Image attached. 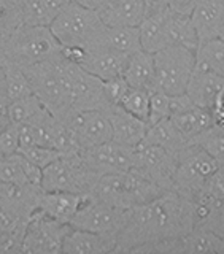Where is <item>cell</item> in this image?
I'll use <instances>...</instances> for the list:
<instances>
[{
    "label": "cell",
    "mask_w": 224,
    "mask_h": 254,
    "mask_svg": "<svg viewBox=\"0 0 224 254\" xmlns=\"http://www.w3.org/2000/svg\"><path fill=\"white\" fill-rule=\"evenodd\" d=\"M132 169L162 190H170L177 169V154L156 145H140L135 148Z\"/></svg>",
    "instance_id": "cell-11"
},
{
    "label": "cell",
    "mask_w": 224,
    "mask_h": 254,
    "mask_svg": "<svg viewBox=\"0 0 224 254\" xmlns=\"http://www.w3.org/2000/svg\"><path fill=\"white\" fill-rule=\"evenodd\" d=\"M124 218L126 210L116 208L113 205H108L89 195L81 205V208L76 211L74 219L70 221V226L95 234L116 237L123 227Z\"/></svg>",
    "instance_id": "cell-10"
},
{
    "label": "cell",
    "mask_w": 224,
    "mask_h": 254,
    "mask_svg": "<svg viewBox=\"0 0 224 254\" xmlns=\"http://www.w3.org/2000/svg\"><path fill=\"white\" fill-rule=\"evenodd\" d=\"M197 2L199 0H170L169 8L172 11H177L181 14H191Z\"/></svg>",
    "instance_id": "cell-44"
},
{
    "label": "cell",
    "mask_w": 224,
    "mask_h": 254,
    "mask_svg": "<svg viewBox=\"0 0 224 254\" xmlns=\"http://www.w3.org/2000/svg\"><path fill=\"white\" fill-rule=\"evenodd\" d=\"M72 64L62 54L53 59L22 67L30 81L32 92L50 113L62 119L72 110Z\"/></svg>",
    "instance_id": "cell-2"
},
{
    "label": "cell",
    "mask_w": 224,
    "mask_h": 254,
    "mask_svg": "<svg viewBox=\"0 0 224 254\" xmlns=\"http://www.w3.org/2000/svg\"><path fill=\"white\" fill-rule=\"evenodd\" d=\"M217 38L224 40V18H223V21L220 22V26H218V30H217Z\"/></svg>",
    "instance_id": "cell-47"
},
{
    "label": "cell",
    "mask_w": 224,
    "mask_h": 254,
    "mask_svg": "<svg viewBox=\"0 0 224 254\" xmlns=\"http://www.w3.org/2000/svg\"><path fill=\"white\" fill-rule=\"evenodd\" d=\"M119 107H123L127 113L148 123L149 92L145 89H137V87H129V91L124 94V97L119 102Z\"/></svg>",
    "instance_id": "cell-36"
},
{
    "label": "cell",
    "mask_w": 224,
    "mask_h": 254,
    "mask_svg": "<svg viewBox=\"0 0 224 254\" xmlns=\"http://www.w3.org/2000/svg\"><path fill=\"white\" fill-rule=\"evenodd\" d=\"M199 43L217 38V30L224 18V0H199L191 11Z\"/></svg>",
    "instance_id": "cell-24"
},
{
    "label": "cell",
    "mask_w": 224,
    "mask_h": 254,
    "mask_svg": "<svg viewBox=\"0 0 224 254\" xmlns=\"http://www.w3.org/2000/svg\"><path fill=\"white\" fill-rule=\"evenodd\" d=\"M50 29L62 46L89 48L99 45L107 26L97 11L70 0L56 14Z\"/></svg>",
    "instance_id": "cell-5"
},
{
    "label": "cell",
    "mask_w": 224,
    "mask_h": 254,
    "mask_svg": "<svg viewBox=\"0 0 224 254\" xmlns=\"http://www.w3.org/2000/svg\"><path fill=\"white\" fill-rule=\"evenodd\" d=\"M156 87L169 95L186 92L196 67V51L185 46H165L153 53Z\"/></svg>",
    "instance_id": "cell-7"
},
{
    "label": "cell",
    "mask_w": 224,
    "mask_h": 254,
    "mask_svg": "<svg viewBox=\"0 0 224 254\" xmlns=\"http://www.w3.org/2000/svg\"><path fill=\"white\" fill-rule=\"evenodd\" d=\"M61 121L66 123L70 127V130L74 132L79 151L94 148L111 140V126L105 111L102 110H74Z\"/></svg>",
    "instance_id": "cell-12"
},
{
    "label": "cell",
    "mask_w": 224,
    "mask_h": 254,
    "mask_svg": "<svg viewBox=\"0 0 224 254\" xmlns=\"http://www.w3.org/2000/svg\"><path fill=\"white\" fill-rule=\"evenodd\" d=\"M102 111H105L111 126V140L129 148L140 146L148 130L147 121L127 113L119 105H110Z\"/></svg>",
    "instance_id": "cell-16"
},
{
    "label": "cell",
    "mask_w": 224,
    "mask_h": 254,
    "mask_svg": "<svg viewBox=\"0 0 224 254\" xmlns=\"http://www.w3.org/2000/svg\"><path fill=\"white\" fill-rule=\"evenodd\" d=\"M127 58H129L127 54L118 53L102 45H95L84 48V54L81 62H79V67L89 71L91 75L100 78L102 81H105L108 78L123 73Z\"/></svg>",
    "instance_id": "cell-17"
},
{
    "label": "cell",
    "mask_w": 224,
    "mask_h": 254,
    "mask_svg": "<svg viewBox=\"0 0 224 254\" xmlns=\"http://www.w3.org/2000/svg\"><path fill=\"white\" fill-rule=\"evenodd\" d=\"M108 102L103 94V81L76 64H72V110H105Z\"/></svg>",
    "instance_id": "cell-14"
},
{
    "label": "cell",
    "mask_w": 224,
    "mask_h": 254,
    "mask_svg": "<svg viewBox=\"0 0 224 254\" xmlns=\"http://www.w3.org/2000/svg\"><path fill=\"white\" fill-rule=\"evenodd\" d=\"M0 65H2V70H3L5 91H6L8 102L34 94L32 92L29 78L21 65L13 64L10 61H5V59H0Z\"/></svg>",
    "instance_id": "cell-32"
},
{
    "label": "cell",
    "mask_w": 224,
    "mask_h": 254,
    "mask_svg": "<svg viewBox=\"0 0 224 254\" xmlns=\"http://www.w3.org/2000/svg\"><path fill=\"white\" fill-rule=\"evenodd\" d=\"M181 254H218L221 237L202 226H194L180 238Z\"/></svg>",
    "instance_id": "cell-28"
},
{
    "label": "cell",
    "mask_w": 224,
    "mask_h": 254,
    "mask_svg": "<svg viewBox=\"0 0 224 254\" xmlns=\"http://www.w3.org/2000/svg\"><path fill=\"white\" fill-rule=\"evenodd\" d=\"M196 68L209 70L224 78V40L212 38L199 43L196 50Z\"/></svg>",
    "instance_id": "cell-31"
},
{
    "label": "cell",
    "mask_w": 224,
    "mask_h": 254,
    "mask_svg": "<svg viewBox=\"0 0 224 254\" xmlns=\"http://www.w3.org/2000/svg\"><path fill=\"white\" fill-rule=\"evenodd\" d=\"M18 153H21L24 157H27L32 164H35L40 169H45L46 165H50L56 159H59L62 156L59 151L48 148V146H42V145H32L27 148H22Z\"/></svg>",
    "instance_id": "cell-38"
},
{
    "label": "cell",
    "mask_w": 224,
    "mask_h": 254,
    "mask_svg": "<svg viewBox=\"0 0 224 254\" xmlns=\"http://www.w3.org/2000/svg\"><path fill=\"white\" fill-rule=\"evenodd\" d=\"M224 84V78L209 70L196 68L186 86L188 97L196 107L212 110L218 99V94Z\"/></svg>",
    "instance_id": "cell-20"
},
{
    "label": "cell",
    "mask_w": 224,
    "mask_h": 254,
    "mask_svg": "<svg viewBox=\"0 0 224 254\" xmlns=\"http://www.w3.org/2000/svg\"><path fill=\"white\" fill-rule=\"evenodd\" d=\"M164 42L165 46H185L189 50H197L199 35L191 21L189 14L172 11L170 8L164 18Z\"/></svg>",
    "instance_id": "cell-22"
},
{
    "label": "cell",
    "mask_w": 224,
    "mask_h": 254,
    "mask_svg": "<svg viewBox=\"0 0 224 254\" xmlns=\"http://www.w3.org/2000/svg\"><path fill=\"white\" fill-rule=\"evenodd\" d=\"M19 149V126L8 123L0 130V156H11Z\"/></svg>",
    "instance_id": "cell-41"
},
{
    "label": "cell",
    "mask_w": 224,
    "mask_h": 254,
    "mask_svg": "<svg viewBox=\"0 0 224 254\" xmlns=\"http://www.w3.org/2000/svg\"><path fill=\"white\" fill-rule=\"evenodd\" d=\"M170 119L175 124V127L181 132V135L188 141H191L196 135L204 132L207 127L215 124V118H213L212 110L201 108L196 105L186 111H181L178 115L170 116Z\"/></svg>",
    "instance_id": "cell-26"
},
{
    "label": "cell",
    "mask_w": 224,
    "mask_h": 254,
    "mask_svg": "<svg viewBox=\"0 0 224 254\" xmlns=\"http://www.w3.org/2000/svg\"><path fill=\"white\" fill-rule=\"evenodd\" d=\"M140 145H156L167 149L172 154H178L181 149H185L189 145V141L175 127L172 119L165 118L148 126L147 135Z\"/></svg>",
    "instance_id": "cell-25"
},
{
    "label": "cell",
    "mask_w": 224,
    "mask_h": 254,
    "mask_svg": "<svg viewBox=\"0 0 224 254\" xmlns=\"http://www.w3.org/2000/svg\"><path fill=\"white\" fill-rule=\"evenodd\" d=\"M165 118H170L169 108V94L162 91L149 92V111H148V126L154 124Z\"/></svg>",
    "instance_id": "cell-39"
},
{
    "label": "cell",
    "mask_w": 224,
    "mask_h": 254,
    "mask_svg": "<svg viewBox=\"0 0 224 254\" xmlns=\"http://www.w3.org/2000/svg\"><path fill=\"white\" fill-rule=\"evenodd\" d=\"M169 2L170 0H145V16L169 10Z\"/></svg>",
    "instance_id": "cell-45"
},
{
    "label": "cell",
    "mask_w": 224,
    "mask_h": 254,
    "mask_svg": "<svg viewBox=\"0 0 224 254\" xmlns=\"http://www.w3.org/2000/svg\"><path fill=\"white\" fill-rule=\"evenodd\" d=\"M42 108H43L42 102H40L37 99V95H34V94L11 100V102H8V121L11 124H18V126L26 124Z\"/></svg>",
    "instance_id": "cell-35"
},
{
    "label": "cell",
    "mask_w": 224,
    "mask_h": 254,
    "mask_svg": "<svg viewBox=\"0 0 224 254\" xmlns=\"http://www.w3.org/2000/svg\"><path fill=\"white\" fill-rule=\"evenodd\" d=\"M62 45L56 40L50 27L21 24L6 40L0 50V56L5 61L18 64L21 67L34 65L59 56Z\"/></svg>",
    "instance_id": "cell-4"
},
{
    "label": "cell",
    "mask_w": 224,
    "mask_h": 254,
    "mask_svg": "<svg viewBox=\"0 0 224 254\" xmlns=\"http://www.w3.org/2000/svg\"><path fill=\"white\" fill-rule=\"evenodd\" d=\"M189 143L201 146L218 164H224V126L212 124L204 132L196 135Z\"/></svg>",
    "instance_id": "cell-33"
},
{
    "label": "cell",
    "mask_w": 224,
    "mask_h": 254,
    "mask_svg": "<svg viewBox=\"0 0 224 254\" xmlns=\"http://www.w3.org/2000/svg\"><path fill=\"white\" fill-rule=\"evenodd\" d=\"M70 0H21L22 22L30 26H46L56 18L61 8Z\"/></svg>",
    "instance_id": "cell-27"
},
{
    "label": "cell",
    "mask_w": 224,
    "mask_h": 254,
    "mask_svg": "<svg viewBox=\"0 0 224 254\" xmlns=\"http://www.w3.org/2000/svg\"><path fill=\"white\" fill-rule=\"evenodd\" d=\"M42 192V186L34 183H24V185L0 183V208L21 221H29L32 214L38 210Z\"/></svg>",
    "instance_id": "cell-15"
},
{
    "label": "cell",
    "mask_w": 224,
    "mask_h": 254,
    "mask_svg": "<svg viewBox=\"0 0 224 254\" xmlns=\"http://www.w3.org/2000/svg\"><path fill=\"white\" fill-rule=\"evenodd\" d=\"M70 230V224L56 221L37 210L30 216L22 238L24 254H61L64 237Z\"/></svg>",
    "instance_id": "cell-9"
},
{
    "label": "cell",
    "mask_w": 224,
    "mask_h": 254,
    "mask_svg": "<svg viewBox=\"0 0 224 254\" xmlns=\"http://www.w3.org/2000/svg\"><path fill=\"white\" fill-rule=\"evenodd\" d=\"M121 75L131 87L145 89L148 92L157 91L154 61L151 53L139 50L129 54Z\"/></svg>",
    "instance_id": "cell-21"
},
{
    "label": "cell",
    "mask_w": 224,
    "mask_h": 254,
    "mask_svg": "<svg viewBox=\"0 0 224 254\" xmlns=\"http://www.w3.org/2000/svg\"><path fill=\"white\" fill-rule=\"evenodd\" d=\"M129 84L123 78V75H118L113 78H108L103 81V94L108 102V105H119V102L124 97V94L129 91Z\"/></svg>",
    "instance_id": "cell-42"
},
{
    "label": "cell",
    "mask_w": 224,
    "mask_h": 254,
    "mask_svg": "<svg viewBox=\"0 0 224 254\" xmlns=\"http://www.w3.org/2000/svg\"><path fill=\"white\" fill-rule=\"evenodd\" d=\"M89 194L62 192V190H43L40 195L38 210L64 224H70L76 211L81 208Z\"/></svg>",
    "instance_id": "cell-19"
},
{
    "label": "cell",
    "mask_w": 224,
    "mask_h": 254,
    "mask_svg": "<svg viewBox=\"0 0 224 254\" xmlns=\"http://www.w3.org/2000/svg\"><path fill=\"white\" fill-rule=\"evenodd\" d=\"M27 222L19 224L11 230L0 234V254H21L22 253V238L26 232Z\"/></svg>",
    "instance_id": "cell-40"
},
{
    "label": "cell",
    "mask_w": 224,
    "mask_h": 254,
    "mask_svg": "<svg viewBox=\"0 0 224 254\" xmlns=\"http://www.w3.org/2000/svg\"><path fill=\"white\" fill-rule=\"evenodd\" d=\"M99 45L123 54H132L142 50L139 27H108L103 32Z\"/></svg>",
    "instance_id": "cell-29"
},
{
    "label": "cell",
    "mask_w": 224,
    "mask_h": 254,
    "mask_svg": "<svg viewBox=\"0 0 224 254\" xmlns=\"http://www.w3.org/2000/svg\"><path fill=\"white\" fill-rule=\"evenodd\" d=\"M99 16L108 27H139L145 18V0H113Z\"/></svg>",
    "instance_id": "cell-23"
},
{
    "label": "cell",
    "mask_w": 224,
    "mask_h": 254,
    "mask_svg": "<svg viewBox=\"0 0 224 254\" xmlns=\"http://www.w3.org/2000/svg\"><path fill=\"white\" fill-rule=\"evenodd\" d=\"M22 24L21 0H0V50L16 27Z\"/></svg>",
    "instance_id": "cell-34"
},
{
    "label": "cell",
    "mask_w": 224,
    "mask_h": 254,
    "mask_svg": "<svg viewBox=\"0 0 224 254\" xmlns=\"http://www.w3.org/2000/svg\"><path fill=\"white\" fill-rule=\"evenodd\" d=\"M218 254H224V238H221V243H220V251Z\"/></svg>",
    "instance_id": "cell-48"
},
{
    "label": "cell",
    "mask_w": 224,
    "mask_h": 254,
    "mask_svg": "<svg viewBox=\"0 0 224 254\" xmlns=\"http://www.w3.org/2000/svg\"><path fill=\"white\" fill-rule=\"evenodd\" d=\"M72 2H75L78 5H83L86 8H89V10H94V11H102L103 8H107L113 0H72Z\"/></svg>",
    "instance_id": "cell-46"
},
{
    "label": "cell",
    "mask_w": 224,
    "mask_h": 254,
    "mask_svg": "<svg viewBox=\"0 0 224 254\" xmlns=\"http://www.w3.org/2000/svg\"><path fill=\"white\" fill-rule=\"evenodd\" d=\"M197 222L194 200L165 190L153 200L126 210L121 230L116 235L115 253H129L143 243L177 238L194 229Z\"/></svg>",
    "instance_id": "cell-1"
},
{
    "label": "cell",
    "mask_w": 224,
    "mask_h": 254,
    "mask_svg": "<svg viewBox=\"0 0 224 254\" xmlns=\"http://www.w3.org/2000/svg\"><path fill=\"white\" fill-rule=\"evenodd\" d=\"M115 248L116 237L95 234L70 226V230L64 237L61 254H110L115 253Z\"/></svg>",
    "instance_id": "cell-18"
},
{
    "label": "cell",
    "mask_w": 224,
    "mask_h": 254,
    "mask_svg": "<svg viewBox=\"0 0 224 254\" xmlns=\"http://www.w3.org/2000/svg\"><path fill=\"white\" fill-rule=\"evenodd\" d=\"M196 226H202L212 230L213 234L224 238V202L217 203Z\"/></svg>",
    "instance_id": "cell-43"
},
{
    "label": "cell",
    "mask_w": 224,
    "mask_h": 254,
    "mask_svg": "<svg viewBox=\"0 0 224 254\" xmlns=\"http://www.w3.org/2000/svg\"><path fill=\"white\" fill-rule=\"evenodd\" d=\"M0 183H13V185L30 183L21 169L18 153L11 156H0Z\"/></svg>",
    "instance_id": "cell-37"
},
{
    "label": "cell",
    "mask_w": 224,
    "mask_h": 254,
    "mask_svg": "<svg viewBox=\"0 0 224 254\" xmlns=\"http://www.w3.org/2000/svg\"><path fill=\"white\" fill-rule=\"evenodd\" d=\"M162 192L165 190L131 169L127 172L102 175L91 195L116 208L129 210L132 206L153 200Z\"/></svg>",
    "instance_id": "cell-3"
},
{
    "label": "cell",
    "mask_w": 224,
    "mask_h": 254,
    "mask_svg": "<svg viewBox=\"0 0 224 254\" xmlns=\"http://www.w3.org/2000/svg\"><path fill=\"white\" fill-rule=\"evenodd\" d=\"M220 165L221 164H218L201 146L189 143L177 154V169L173 173L172 189L194 200L202 190L205 181Z\"/></svg>",
    "instance_id": "cell-8"
},
{
    "label": "cell",
    "mask_w": 224,
    "mask_h": 254,
    "mask_svg": "<svg viewBox=\"0 0 224 254\" xmlns=\"http://www.w3.org/2000/svg\"><path fill=\"white\" fill-rule=\"evenodd\" d=\"M83 161L89 169L97 173L99 177L108 173L127 172L134 165L135 148L124 146L121 143L108 140L102 145H97L89 149L79 151Z\"/></svg>",
    "instance_id": "cell-13"
},
{
    "label": "cell",
    "mask_w": 224,
    "mask_h": 254,
    "mask_svg": "<svg viewBox=\"0 0 224 254\" xmlns=\"http://www.w3.org/2000/svg\"><path fill=\"white\" fill-rule=\"evenodd\" d=\"M165 11L157 14L145 16L143 21L139 24V34H140V45L142 50L147 53H156L165 48L164 42V18Z\"/></svg>",
    "instance_id": "cell-30"
},
{
    "label": "cell",
    "mask_w": 224,
    "mask_h": 254,
    "mask_svg": "<svg viewBox=\"0 0 224 254\" xmlns=\"http://www.w3.org/2000/svg\"><path fill=\"white\" fill-rule=\"evenodd\" d=\"M99 175L86 165L79 153L66 154L42 169L40 186L43 190H62L75 194H92Z\"/></svg>",
    "instance_id": "cell-6"
}]
</instances>
